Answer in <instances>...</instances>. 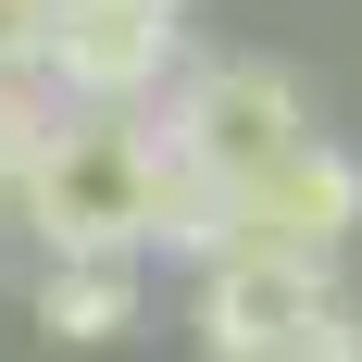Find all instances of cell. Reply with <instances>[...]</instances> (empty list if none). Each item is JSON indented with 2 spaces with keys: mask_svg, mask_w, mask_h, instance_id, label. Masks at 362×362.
<instances>
[{
  "mask_svg": "<svg viewBox=\"0 0 362 362\" xmlns=\"http://www.w3.org/2000/svg\"><path fill=\"white\" fill-rule=\"evenodd\" d=\"M187 325H200V362H300L362 337L337 262H300V250H213L187 288Z\"/></svg>",
  "mask_w": 362,
  "mask_h": 362,
  "instance_id": "7a4b0ae2",
  "label": "cell"
},
{
  "mask_svg": "<svg viewBox=\"0 0 362 362\" xmlns=\"http://www.w3.org/2000/svg\"><path fill=\"white\" fill-rule=\"evenodd\" d=\"M25 325L50 337V350H112V337H138L150 325V262L138 250H37Z\"/></svg>",
  "mask_w": 362,
  "mask_h": 362,
  "instance_id": "8992f818",
  "label": "cell"
},
{
  "mask_svg": "<svg viewBox=\"0 0 362 362\" xmlns=\"http://www.w3.org/2000/svg\"><path fill=\"white\" fill-rule=\"evenodd\" d=\"M187 63V0H50L37 88L75 112H150Z\"/></svg>",
  "mask_w": 362,
  "mask_h": 362,
  "instance_id": "3957f363",
  "label": "cell"
},
{
  "mask_svg": "<svg viewBox=\"0 0 362 362\" xmlns=\"http://www.w3.org/2000/svg\"><path fill=\"white\" fill-rule=\"evenodd\" d=\"M150 200H163V125L150 112H50L37 163L13 175V213L37 250H138L150 262Z\"/></svg>",
  "mask_w": 362,
  "mask_h": 362,
  "instance_id": "6da1fadb",
  "label": "cell"
},
{
  "mask_svg": "<svg viewBox=\"0 0 362 362\" xmlns=\"http://www.w3.org/2000/svg\"><path fill=\"white\" fill-rule=\"evenodd\" d=\"M50 112H63V100H50V88H37L25 63H0V213H13V175L37 163V138H50Z\"/></svg>",
  "mask_w": 362,
  "mask_h": 362,
  "instance_id": "52a82bcc",
  "label": "cell"
},
{
  "mask_svg": "<svg viewBox=\"0 0 362 362\" xmlns=\"http://www.w3.org/2000/svg\"><path fill=\"white\" fill-rule=\"evenodd\" d=\"M362 238V163L337 138H288L275 163L238 175V250H300V262H337Z\"/></svg>",
  "mask_w": 362,
  "mask_h": 362,
  "instance_id": "5b68a950",
  "label": "cell"
},
{
  "mask_svg": "<svg viewBox=\"0 0 362 362\" xmlns=\"http://www.w3.org/2000/svg\"><path fill=\"white\" fill-rule=\"evenodd\" d=\"M163 150L175 163H200V175H250V163H275L288 138H313V100H300L288 63H262V50H225V63H175V88H163Z\"/></svg>",
  "mask_w": 362,
  "mask_h": 362,
  "instance_id": "277c9868",
  "label": "cell"
}]
</instances>
